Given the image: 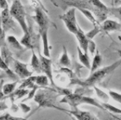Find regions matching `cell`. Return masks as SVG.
I'll return each mask as SVG.
<instances>
[{
    "label": "cell",
    "instance_id": "obj_1",
    "mask_svg": "<svg viewBox=\"0 0 121 120\" xmlns=\"http://www.w3.org/2000/svg\"><path fill=\"white\" fill-rule=\"evenodd\" d=\"M33 19L38 26V30L42 40L43 45V54L45 56L50 58V47L48 42V29L50 26V20L47 14L44 13V9L42 7H37L35 9V16Z\"/></svg>",
    "mask_w": 121,
    "mask_h": 120
},
{
    "label": "cell",
    "instance_id": "obj_2",
    "mask_svg": "<svg viewBox=\"0 0 121 120\" xmlns=\"http://www.w3.org/2000/svg\"><path fill=\"white\" fill-rule=\"evenodd\" d=\"M120 65H121V60H119L114 62V63H113L112 65L95 70L94 72L91 73V75H90L87 79H86L84 81H81L80 80H76V81L74 82V84L80 85V86H81V87L94 86L96 83L101 81V80L105 78L107 75L112 74V72L114 71V70H115L119 66H120Z\"/></svg>",
    "mask_w": 121,
    "mask_h": 120
},
{
    "label": "cell",
    "instance_id": "obj_3",
    "mask_svg": "<svg viewBox=\"0 0 121 120\" xmlns=\"http://www.w3.org/2000/svg\"><path fill=\"white\" fill-rule=\"evenodd\" d=\"M60 103H68V104L71 105L73 108H76L78 105L82 104V103H87V104H91L95 107H97V108H100L102 110H104V111L106 110L104 108V107L103 106V104H100L96 99L91 98V97L85 96V95H82L81 94L76 93V92L65 95L62 98V99L60 101Z\"/></svg>",
    "mask_w": 121,
    "mask_h": 120
},
{
    "label": "cell",
    "instance_id": "obj_4",
    "mask_svg": "<svg viewBox=\"0 0 121 120\" xmlns=\"http://www.w3.org/2000/svg\"><path fill=\"white\" fill-rule=\"evenodd\" d=\"M56 90L49 89L48 90H40L36 93L35 96H34V100L38 103V108H56V109L60 110V111L68 112L67 110L64 109V108H59L58 106H56L54 104V101L56 100V96L54 95V93H56Z\"/></svg>",
    "mask_w": 121,
    "mask_h": 120
},
{
    "label": "cell",
    "instance_id": "obj_5",
    "mask_svg": "<svg viewBox=\"0 0 121 120\" xmlns=\"http://www.w3.org/2000/svg\"><path fill=\"white\" fill-rule=\"evenodd\" d=\"M10 14L18 22L24 33L29 31L28 26L26 22V13L23 5L19 0H14L10 8Z\"/></svg>",
    "mask_w": 121,
    "mask_h": 120
},
{
    "label": "cell",
    "instance_id": "obj_6",
    "mask_svg": "<svg viewBox=\"0 0 121 120\" xmlns=\"http://www.w3.org/2000/svg\"><path fill=\"white\" fill-rule=\"evenodd\" d=\"M60 19L64 22L66 27L70 32L76 35L78 32V27L79 26L77 25L76 22V8L69 9L66 13L63 15L60 16Z\"/></svg>",
    "mask_w": 121,
    "mask_h": 120
},
{
    "label": "cell",
    "instance_id": "obj_7",
    "mask_svg": "<svg viewBox=\"0 0 121 120\" xmlns=\"http://www.w3.org/2000/svg\"><path fill=\"white\" fill-rule=\"evenodd\" d=\"M39 58L41 60V67H42V71L45 73V75L48 77L50 80V84L56 89V85L54 83L53 76H52V60L48 57L42 56L39 54Z\"/></svg>",
    "mask_w": 121,
    "mask_h": 120
},
{
    "label": "cell",
    "instance_id": "obj_8",
    "mask_svg": "<svg viewBox=\"0 0 121 120\" xmlns=\"http://www.w3.org/2000/svg\"><path fill=\"white\" fill-rule=\"evenodd\" d=\"M89 2L92 4L95 9L97 17L99 22H102L106 19V17L109 14V8L106 7L100 0H89Z\"/></svg>",
    "mask_w": 121,
    "mask_h": 120
},
{
    "label": "cell",
    "instance_id": "obj_9",
    "mask_svg": "<svg viewBox=\"0 0 121 120\" xmlns=\"http://www.w3.org/2000/svg\"><path fill=\"white\" fill-rule=\"evenodd\" d=\"M12 17L10 10L9 9H3L1 11V22H2V28L4 29V32H7L15 27V23Z\"/></svg>",
    "mask_w": 121,
    "mask_h": 120
},
{
    "label": "cell",
    "instance_id": "obj_10",
    "mask_svg": "<svg viewBox=\"0 0 121 120\" xmlns=\"http://www.w3.org/2000/svg\"><path fill=\"white\" fill-rule=\"evenodd\" d=\"M13 70L17 76L21 79H27L32 76V73L27 69V65L17 60H13Z\"/></svg>",
    "mask_w": 121,
    "mask_h": 120
},
{
    "label": "cell",
    "instance_id": "obj_11",
    "mask_svg": "<svg viewBox=\"0 0 121 120\" xmlns=\"http://www.w3.org/2000/svg\"><path fill=\"white\" fill-rule=\"evenodd\" d=\"M76 37L77 39L78 42H79L80 47L83 50V51L85 53L88 54V50H89V45L91 42V39H89L87 37V36L86 35L84 32L82 31V29L81 27H78V32L76 34Z\"/></svg>",
    "mask_w": 121,
    "mask_h": 120
},
{
    "label": "cell",
    "instance_id": "obj_12",
    "mask_svg": "<svg viewBox=\"0 0 121 120\" xmlns=\"http://www.w3.org/2000/svg\"><path fill=\"white\" fill-rule=\"evenodd\" d=\"M101 32L109 33L114 31H121V22H117L110 19H105L101 26Z\"/></svg>",
    "mask_w": 121,
    "mask_h": 120
},
{
    "label": "cell",
    "instance_id": "obj_13",
    "mask_svg": "<svg viewBox=\"0 0 121 120\" xmlns=\"http://www.w3.org/2000/svg\"><path fill=\"white\" fill-rule=\"evenodd\" d=\"M69 113H71V115L75 117L76 119H83V120H88V119H97L95 116L92 114L91 112H88V111H82L81 109H78L77 107L74 108L73 110H70Z\"/></svg>",
    "mask_w": 121,
    "mask_h": 120
},
{
    "label": "cell",
    "instance_id": "obj_14",
    "mask_svg": "<svg viewBox=\"0 0 121 120\" xmlns=\"http://www.w3.org/2000/svg\"><path fill=\"white\" fill-rule=\"evenodd\" d=\"M77 52H78V57H79V60L81 61V63L84 65L85 67L88 69V70H91V62H90V58L88 56L87 53H85L83 51V50L80 47H77Z\"/></svg>",
    "mask_w": 121,
    "mask_h": 120
},
{
    "label": "cell",
    "instance_id": "obj_15",
    "mask_svg": "<svg viewBox=\"0 0 121 120\" xmlns=\"http://www.w3.org/2000/svg\"><path fill=\"white\" fill-rule=\"evenodd\" d=\"M103 61V58L102 56L99 54V52L98 51H96L95 56H94V59L92 60V64H91V73L94 72L95 70H98L99 66L101 65Z\"/></svg>",
    "mask_w": 121,
    "mask_h": 120
},
{
    "label": "cell",
    "instance_id": "obj_16",
    "mask_svg": "<svg viewBox=\"0 0 121 120\" xmlns=\"http://www.w3.org/2000/svg\"><path fill=\"white\" fill-rule=\"evenodd\" d=\"M31 66L32 67L34 70L37 73H41L42 71V67H41V60L40 58L37 57L36 53L32 50V60H31Z\"/></svg>",
    "mask_w": 121,
    "mask_h": 120
},
{
    "label": "cell",
    "instance_id": "obj_17",
    "mask_svg": "<svg viewBox=\"0 0 121 120\" xmlns=\"http://www.w3.org/2000/svg\"><path fill=\"white\" fill-rule=\"evenodd\" d=\"M0 67H1V70H4V71L7 74L9 78L13 79V80H17V75L16 73H13V72L9 69V65H8L4 60V59H2V58L0 60Z\"/></svg>",
    "mask_w": 121,
    "mask_h": 120
},
{
    "label": "cell",
    "instance_id": "obj_18",
    "mask_svg": "<svg viewBox=\"0 0 121 120\" xmlns=\"http://www.w3.org/2000/svg\"><path fill=\"white\" fill-rule=\"evenodd\" d=\"M59 64H60V65H62V66H65V67L71 66V60H70V57L68 56L67 50H66L65 46H63V52L60 57Z\"/></svg>",
    "mask_w": 121,
    "mask_h": 120
},
{
    "label": "cell",
    "instance_id": "obj_19",
    "mask_svg": "<svg viewBox=\"0 0 121 120\" xmlns=\"http://www.w3.org/2000/svg\"><path fill=\"white\" fill-rule=\"evenodd\" d=\"M20 42L22 46L26 47L27 48H30L33 50V45H32V35H31L30 31L24 33V36L20 40Z\"/></svg>",
    "mask_w": 121,
    "mask_h": 120
},
{
    "label": "cell",
    "instance_id": "obj_20",
    "mask_svg": "<svg viewBox=\"0 0 121 120\" xmlns=\"http://www.w3.org/2000/svg\"><path fill=\"white\" fill-rule=\"evenodd\" d=\"M7 42L13 48H14L15 50L17 51H23L22 49V45L20 42L17 40L15 37L13 36H8L7 37Z\"/></svg>",
    "mask_w": 121,
    "mask_h": 120
},
{
    "label": "cell",
    "instance_id": "obj_21",
    "mask_svg": "<svg viewBox=\"0 0 121 120\" xmlns=\"http://www.w3.org/2000/svg\"><path fill=\"white\" fill-rule=\"evenodd\" d=\"M75 8H77L78 10L81 11V12L83 13V15H84L85 17H86V18H87L88 20H89L90 22L93 24V25H98V22L96 21L95 17L93 16V14L91 13V11H89L88 9H83V8H81V7H78V6H76V7L75 6Z\"/></svg>",
    "mask_w": 121,
    "mask_h": 120
},
{
    "label": "cell",
    "instance_id": "obj_22",
    "mask_svg": "<svg viewBox=\"0 0 121 120\" xmlns=\"http://www.w3.org/2000/svg\"><path fill=\"white\" fill-rule=\"evenodd\" d=\"M36 84L40 87H47L49 85V79L47 75H37V79H36Z\"/></svg>",
    "mask_w": 121,
    "mask_h": 120
},
{
    "label": "cell",
    "instance_id": "obj_23",
    "mask_svg": "<svg viewBox=\"0 0 121 120\" xmlns=\"http://www.w3.org/2000/svg\"><path fill=\"white\" fill-rule=\"evenodd\" d=\"M17 82H18V80H16L13 83H9L4 85V87H3V92H4V94H10L11 93H13L15 90L16 86H17Z\"/></svg>",
    "mask_w": 121,
    "mask_h": 120
},
{
    "label": "cell",
    "instance_id": "obj_24",
    "mask_svg": "<svg viewBox=\"0 0 121 120\" xmlns=\"http://www.w3.org/2000/svg\"><path fill=\"white\" fill-rule=\"evenodd\" d=\"M101 32V27L99 25H94V27L91 29L90 32H88L87 33H86V35L87 36V37L91 40H92L98 33Z\"/></svg>",
    "mask_w": 121,
    "mask_h": 120
},
{
    "label": "cell",
    "instance_id": "obj_25",
    "mask_svg": "<svg viewBox=\"0 0 121 120\" xmlns=\"http://www.w3.org/2000/svg\"><path fill=\"white\" fill-rule=\"evenodd\" d=\"M109 14L115 17L121 22V7H112L109 8Z\"/></svg>",
    "mask_w": 121,
    "mask_h": 120
},
{
    "label": "cell",
    "instance_id": "obj_26",
    "mask_svg": "<svg viewBox=\"0 0 121 120\" xmlns=\"http://www.w3.org/2000/svg\"><path fill=\"white\" fill-rule=\"evenodd\" d=\"M102 104H103V106L104 107V108H105L106 110H108V111L111 112V113H114L121 114V109L120 108H117V107H115V106H113V105L109 104V103H106V102L103 103Z\"/></svg>",
    "mask_w": 121,
    "mask_h": 120
},
{
    "label": "cell",
    "instance_id": "obj_27",
    "mask_svg": "<svg viewBox=\"0 0 121 120\" xmlns=\"http://www.w3.org/2000/svg\"><path fill=\"white\" fill-rule=\"evenodd\" d=\"M29 92H30V91H29L28 90H24V89H20V88H19L17 91L14 92L13 94H12V96L15 97L16 99H21V98H22L23 96H25L26 94H27Z\"/></svg>",
    "mask_w": 121,
    "mask_h": 120
},
{
    "label": "cell",
    "instance_id": "obj_28",
    "mask_svg": "<svg viewBox=\"0 0 121 120\" xmlns=\"http://www.w3.org/2000/svg\"><path fill=\"white\" fill-rule=\"evenodd\" d=\"M94 89L96 92V94L98 95V97H99V99H101L102 100H104V102H107L108 100H109V95H108L107 94L104 93V92H103L102 90H99V88H97V87H95V86H94Z\"/></svg>",
    "mask_w": 121,
    "mask_h": 120
},
{
    "label": "cell",
    "instance_id": "obj_29",
    "mask_svg": "<svg viewBox=\"0 0 121 120\" xmlns=\"http://www.w3.org/2000/svg\"><path fill=\"white\" fill-rule=\"evenodd\" d=\"M109 95L112 99H114V101L118 102L121 104V94L114 91V90H109Z\"/></svg>",
    "mask_w": 121,
    "mask_h": 120
},
{
    "label": "cell",
    "instance_id": "obj_30",
    "mask_svg": "<svg viewBox=\"0 0 121 120\" xmlns=\"http://www.w3.org/2000/svg\"><path fill=\"white\" fill-rule=\"evenodd\" d=\"M1 118L2 119H23V118H17V117H13V116H11L9 113H6V114H4V115H2L1 116Z\"/></svg>",
    "mask_w": 121,
    "mask_h": 120
},
{
    "label": "cell",
    "instance_id": "obj_31",
    "mask_svg": "<svg viewBox=\"0 0 121 120\" xmlns=\"http://www.w3.org/2000/svg\"><path fill=\"white\" fill-rule=\"evenodd\" d=\"M95 47H96L95 43L91 40L89 45V51H90V52H91V54H94L95 51Z\"/></svg>",
    "mask_w": 121,
    "mask_h": 120
},
{
    "label": "cell",
    "instance_id": "obj_32",
    "mask_svg": "<svg viewBox=\"0 0 121 120\" xmlns=\"http://www.w3.org/2000/svg\"><path fill=\"white\" fill-rule=\"evenodd\" d=\"M0 7L3 9H9V4H8L7 0H0Z\"/></svg>",
    "mask_w": 121,
    "mask_h": 120
},
{
    "label": "cell",
    "instance_id": "obj_33",
    "mask_svg": "<svg viewBox=\"0 0 121 120\" xmlns=\"http://www.w3.org/2000/svg\"><path fill=\"white\" fill-rule=\"evenodd\" d=\"M20 107H21V108H22V110L23 113H27V112H29L31 109L30 107L27 106V105H26V104H24V103H21Z\"/></svg>",
    "mask_w": 121,
    "mask_h": 120
},
{
    "label": "cell",
    "instance_id": "obj_34",
    "mask_svg": "<svg viewBox=\"0 0 121 120\" xmlns=\"http://www.w3.org/2000/svg\"><path fill=\"white\" fill-rule=\"evenodd\" d=\"M117 52H118V53H119V57H120V58H121V49H120V50H118V51H117Z\"/></svg>",
    "mask_w": 121,
    "mask_h": 120
},
{
    "label": "cell",
    "instance_id": "obj_35",
    "mask_svg": "<svg viewBox=\"0 0 121 120\" xmlns=\"http://www.w3.org/2000/svg\"><path fill=\"white\" fill-rule=\"evenodd\" d=\"M119 39H120V40H121V35H120V36H119Z\"/></svg>",
    "mask_w": 121,
    "mask_h": 120
}]
</instances>
